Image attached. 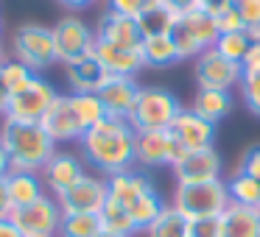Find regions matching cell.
<instances>
[{
  "label": "cell",
  "instance_id": "6da1fadb",
  "mask_svg": "<svg viewBox=\"0 0 260 237\" xmlns=\"http://www.w3.org/2000/svg\"><path fill=\"white\" fill-rule=\"evenodd\" d=\"M135 137L137 131L132 129L129 120L104 117L90 131H84V137L79 140L81 159L107 179L132 170L135 168Z\"/></svg>",
  "mask_w": 260,
  "mask_h": 237
},
{
  "label": "cell",
  "instance_id": "7a4b0ae2",
  "mask_svg": "<svg viewBox=\"0 0 260 237\" xmlns=\"http://www.w3.org/2000/svg\"><path fill=\"white\" fill-rule=\"evenodd\" d=\"M0 142L9 153L12 170H31L42 173L51 156L56 153V142L51 140L42 123H23V120H6L0 126Z\"/></svg>",
  "mask_w": 260,
  "mask_h": 237
},
{
  "label": "cell",
  "instance_id": "3957f363",
  "mask_svg": "<svg viewBox=\"0 0 260 237\" xmlns=\"http://www.w3.org/2000/svg\"><path fill=\"white\" fill-rule=\"evenodd\" d=\"M230 190L224 179L199 181V184H176L171 207L179 209L187 220L193 218H221L230 207Z\"/></svg>",
  "mask_w": 260,
  "mask_h": 237
},
{
  "label": "cell",
  "instance_id": "277c9868",
  "mask_svg": "<svg viewBox=\"0 0 260 237\" xmlns=\"http://www.w3.org/2000/svg\"><path fill=\"white\" fill-rule=\"evenodd\" d=\"M182 101L165 87H143L137 103L129 114V123L135 131H159L171 129L176 117L182 112Z\"/></svg>",
  "mask_w": 260,
  "mask_h": 237
},
{
  "label": "cell",
  "instance_id": "5b68a950",
  "mask_svg": "<svg viewBox=\"0 0 260 237\" xmlns=\"http://www.w3.org/2000/svg\"><path fill=\"white\" fill-rule=\"evenodd\" d=\"M12 53L17 62H23L37 75L56 64V45H53V31L40 23H25L12 36Z\"/></svg>",
  "mask_w": 260,
  "mask_h": 237
},
{
  "label": "cell",
  "instance_id": "8992f818",
  "mask_svg": "<svg viewBox=\"0 0 260 237\" xmlns=\"http://www.w3.org/2000/svg\"><path fill=\"white\" fill-rule=\"evenodd\" d=\"M171 36H174V45L179 51V59H196L199 53L213 48L221 34H218V25H215V17L204 14L202 9H193L187 14H179Z\"/></svg>",
  "mask_w": 260,
  "mask_h": 237
},
{
  "label": "cell",
  "instance_id": "52a82bcc",
  "mask_svg": "<svg viewBox=\"0 0 260 237\" xmlns=\"http://www.w3.org/2000/svg\"><path fill=\"white\" fill-rule=\"evenodd\" d=\"M59 92L56 87L51 84L42 75H34L31 84L25 87L23 92L9 98V106L3 112L6 120H23V123H42V117L48 114V109L56 103Z\"/></svg>",
  "mask_w": 260,
  "mask_h": 237
},
{
  "label": "cell",
  "instance_id": "ba28073f",
  "mask_svg": "<svg viewBox=\"0 0 260 237\" xmlns=\"http://www.w3.org/2000/svg\"><path fill=\"white\" fill-rule=\"evenodd\" d=\"M193 62H196L193 64V78H196L199 90H226V92H232V87H241L243 64L221 56L215 48H207V51L199 53Z\"/></svg>",
  "mask_w": 260,
  "mask_h": 237
},
{
  "label": "cell",
  "instance_id": "9c48e42d",
  "mask_svg": "<svg viewBox=\"0 0 260 237\" xmlns=\"http://www.w3.org/2000/svg\"><path fill=\"white\" fill-rule=\"evenodd\" d=\"M62 207L53 195H42L40 201L20 207L12 212V220L23 237H59V226H62Z\"/></svg>",
  "mask_w": 260,
  "mask_h": 237
},
{
  "label": "cell",
  "instance_id": "30bf717a",
  "mask_svg": "<svg viewBox=\"0 0 260 237\" xmlns=\"http://www.w3.org/2000/svg\"><path fill=\"white\" fill-rule=\"evenodd\" d=\"M51 31H53V45H56V59L62 64L76 62L81 56H90L92 48H95V28H90L76 14L62 17Z\"/></svg>",
  "mask_w": 260,
  "mask_h": 237
},
{
  "label": "cell",
  "instance_id": "8fae6325",
  "mask_svg": "<svg viewBox=\"0 0 260 237\" xmlns=\"http://www.w3.org/2000/svg\"><path fill=\"white\" fill-rule=\"evenodd\" d=\"M182 156V148L171 137L168 129L159 131H137L135 137V165L140 168H174Z\"/></svg>",
  "mask_w": 260,
  "mask_h": 237
},
{
  "label": "cell",
  "instance_id": "7c38bea8",
  "mask_svg": "<svg viewBox=\"0 0 260 237\" xmlns=\"http://www.w3.org/2000/svg\"><path fill=\"white\" fill-rule=\"evenodd\" d=\"M109 198V187L104 176H90L87 173L84 179H79L70 190H64L62 195H56L62 212H90L98 215L104 209Z\"/></svg>",
  "mask_w": 260,
  "mask_h": 237
},
{
  "label": "cell",
  "instance_id": "4fadbf2b",
  "mask_svg": "<svg viewBox=\"0 0 260 237\" xmlns=\"http://www.w3.org/2000/svg\"><path fill=\"white\" fill-rule=\"evenodd\" d=\"M176 184H199V181L221 179V156L215 148H202V151H182V156L174 162Z\"/></svg>",
  "mask_w": 260,
  "mask_h": 237
},
{
  "label": "cell",
  "instance_id": "5bb4252c",
  "mask_svg": "<svg viewBox=\"0 0 260 237\" xmlns=\"http://www.w3.org/2000/svg\"><path fill=\"white\" fill-rule=\"evenodd\" d=\"M140 90H143V87L137 84V78H129V75H109L95 95L101 98L104 109H107V117L129 120V114H132V109H135V103H137Z\"/></svg>",
  "mask_w": 260,
  "mask_h": 237
},
{
  "label": "cell",
  "instance_id": "9a60e30c",
  "mask_svg": "<svg viewBox=\"0 0 260 237\" xmlns=\"http://www.w3.org/2000/svg\"><path fill=\"white\" fill-rule=\"evenodd\" d=\"M40 176H42V181H45V190H51V195L56 198V195H62L64 190H70L79 179H84L87 168H84V159L81 156L56 148V153H53L51 162L42 168Z\"/></svg>",
  "mask_w": 260,
  "mask_h": 237
},
{
  "label": "cell",
  "instance_id": "2e32d148",
  "mask_svg": "<svg viewBox=\"0 0 260 237\" xmlns=\"http://www.w3.org/2000/svg\"><path fill=\"white\" fill-rule=\"evenodd\" d=\"M171 137L176 140V145L182 151H202V148H213L215 140V126L207 123L204 117H199L190 109H182L179 117L171 123Z\"/></svg>",
  "mask_w": 260,
  "mask_h": 237
},
{
  "label": "cell",
  "instance_id": "e0dca14e",
  "mask_svg": "<svg viewBox=\"0 0 260 237\" xmlns=\"http://www.w3.org/2000/svg\"><path fill=\"white\" fill-rule=\"evenodd\" d=\"M42 129L51 134V140L56 145L59 142H79L84 137V126L79 123L68 95H59L56 103L48 109V114L42 117Z\"/></svg>",
  "mask_w": 260,
  "mask_h": 237
},
{
  "label": "cell",
  "instance_id": "ac0fdd59",
  "mask_svg": "<svg viewBox=\"0 0 260 237\" xmlns=\"http://www.w3.org/2000/svg\"><path fill=\"white\" fill-rule=\"evenodd\" d=\"M92 56L104 64V70H107L109 75H129V78H135V75L146 67L140 48H120V45H109V42L95 40Z\"/></svg>",
  "mask_w": 260,
  "mask_h": 237
},
{
  "label": "cell",
  "instance_id": "d6986e66",
  "mask_svg": "<svg viewBox=\"0 0 260 237\" xmlns=\"http://www.w3.org/2000/svg\"><path fill=\"white\" fill-rule=\"evenodd\" d=\"M95 40L109 42V45H120V48H140L143 45V34H140L137 20L123 17L118 12H109V9L98 20Z\"/></svg>",
  "mask_w": 260,
  "mask_h": 237
},
{
  "label": "cell",
  "instance_id": "ffe728a7",
  "mask_svg": "<svg viewBox=\"0 0 260 237\" xmlns=\"http://www.w3.org/2000/svg\"><path fill=\"white\" fill-rule=\"evenodd\" d=\"M107 187H109V198H112V201H118L126 212H129V207H132V204H137L143 195H148L151 190H157V187H154V181L148 179L143 170H137V168L109 176Z\"/></svg>",
  "mask_w": 260,
  "mask_h": 237
},
{
  "label": "cell",
  "instance_id": "44dd1931",
  "mask_svg": "<svg viewBox=\"0 0 260 237\" xmlns=\"http://www.w3.org/2000/svg\"><path fill=\"white\" fill-rule=\"evenodd\" d=\"M107 78H109V73L104 70V64L92 53L64 64V81H68L70 92H98Z\"/></svg>",
  "mask_w": 260,
  "mask_h": 237
},
{
  "label": "cell",
  "instance_id": "7402d4cb",
  "mask_svg": "<svg viewBox=\"0 0 260 237\" xmlns=\"http://www.w3.org/2000/svg\"><path fill=\"white\" fill-rule=\"evenodd\" d=\"M3 181H6V190H9V198H12L14 209L28 207V204L40 201L42 195H48L42 176L31 173V170H9Z\"/></svg>",
  "mask_w": 260,
  "mask_h": 237
},
{
  "label": "cell",
  "instance_id": "603a6c76",
  "mask_svg": "<svg viewBox=\"0 0 260 237\" xmlns=\"http://www.w3.org/2000/svg\"><path fill=\"white\" fill-rule=\"evenodd\" d=\"M221 237H260V209L230 204L221 215Z\"/></svg>",
  "mask_w": 260,
  "mask_h": 237
},
{
  "label": "cell",
  "instance_id": "cb8c5ba5",
  "mask_svg": "<svg viewBox=\"0 0 260 237\" xmlns=\"http://www.w3.org/2000/svg\"><path fill=\"white\" fill-rule=\"evenodd\" d=\"M190 112H196L199 117H204L207 123H218L232 112V92L226 90H196L190 101Z\"/></svg>",
  "mask_w": 260,
  "mask_h": 237
},
{
  "label": "cell",
  "instance_id": "d4e9b609",
  "mask_svg": "<svg viewBox=\"0 0 260 237\" xmlns=\"http://www.w3.org/2000/svg\"><path fill=\"white\" fill-rule=\"evenodd\" d=\"M140 51H143V62H146V67H171V64L182 62L171 34L168 36H148V40H143Z\"/></svg>",
  "mask_w": 260,
  "mask_h": 237
},
{
  "label": "cell",
  "instance_id": "484cf974",
  "mask_svg": "<svg viewBox=\"0 0 260 237\" xmlns=\"http://www.w3.org/2000/svg\"><path fill=\"white\" fill-rule=\"evenodd\" d=\"M176 20H179V14L171 12L165 3H159V6L148 9L146 14H140V17H137V25H140L143 40H148V36H168L171 31L176 28Z\"/></svg>",
  "mask_w": 260,
  "mask_h": 237
},
{
  "label": "cell",
  "instance_id": "4316f807",
  "mask_svg": "<svg viewBox=\"0 0 260 237\" xmlns=\"http://www.w3.org/2000/svg\"><path fill=\"white\" fill-rule=\"evenodd\" d=\"M68 98H70V106H73L79 123L84 126V131H90L95 123H101L107 117V109H104L101 98L95 92H70Z\"/></svg>",
  "mask_w": 260,
  "mask_h": 237
},
{
  "label": "cell",
  "instance_id": "83f0119b",
  "mask_svg": "<svg viewBox=\"0 0 260 237\" xmlns=\"http://www.w3.org/2000/svg\"><path fill=\"white\" fill-rule=\"evenodd\" d=\"M104 231L101 215L90 212H64L62 226H59V237H98Z\"/></svg>",
  "mask_w": 260,
  "mask_h": 237
},
{
  "label": "cell",
  "instance_id": "f1b7e54d",
  "mask_svg": "<svg viewBox=\"0 0 260 237\" xmlns=\"http://www.w3.org/2000/svg\"><path fill=\"white\" fill-rule=\"evenodd\" d=\"M146 237H187V218L179 209L165 204V209L157 215V220L146 229Z\"/></svg>",
  "mask_w": 260,
  "mask_h": 237
},
{
  "label": "cell",
  "instance_id": "f546056e",
  "mask_svg": "<svg viewBox=\"0 0 260 237\" xmlns=\"http://www.w3.org/2000/svg\"><path fill=\"white\" fill-rule=\"evenodd\" d=\"M98 215H101V226L107 231H112V234H120V237H135L137 234V226H135V220H132V215L126 212L118 201H112V198H107V204H104V209Z\"/></svg>",
  "mask_w": 260,
  "mask_h": 237
},
{
  "label": "cell",
  "instance_id": "4dcf8cb0",
  "mask_svg": "<svg viewBox=\"0 0 260 237\" xmlns=\"http://www.w3.org/2000/svg\"><path fill=\"white\" fill-rule=\"evenodd\" d=\"M226 190H230V201L232 204L260 209V184L252 179V176L235 170V173H232V179L226 181Z\"/></svg>",
  "mask_w": 260,
  "mask_h": 237
},
{
  "label": "cell",
  "instance_id": "1f68e13d",
  "mask_svg": "<svg viewBox=\"0 0 260 237\" xmlns=\"http://www.w3.org/2000/svg\"><path fill=\"white\" fill-rule=\"evenodd\" d=\"M165 209V201H162V195H159L157 190H151L148 195H143L137 204H132L129 207V215H132V220H135V226H137V231H146L148 226L157 220V215Z\"/></svg>",
  "mask_w": 260,
  "mask_h": 237
},
{
  "label": "cell",
  "instance_id": "d6a6232c",
  "mask_svg": "<svg viewBox=\"0 0 260 237\" xmlns=\"http://www.w3.org/2000/svg\"><path fill=\"white\" fill-rule=\"evenodd\" d=\"M34 70H28L23 62H17V59H6V62L0 64V78H3V84H6L9 95H17V92H23L25 87L31 84V78H34Z\"/></svg>",
  "mask_w": 260,
  "mask_h": 237
},
{
  "label": "cell",
  "instance_id": "836d02e7",
  "mask_svg": "<svg viewBox=\"0 0 260 237\" xmlns=\"http://www.w3.org/2000/svg\"><path fill=\"white\" fill-rule=\"evenodd\" d=\"M213 48L221 53V56L232 59V62H238V64H243L249 48H252V40H249L246 31H235V34H221L218 42H215Z\"/></svg>",
  "mask_w": 260,
  "mask_h": 237
},
{
  "label": "cell",
  "instance_id": "e575fe53",
  "mask_svg": "<svg viewBox=\"0 0 260 237\" xmlns=\"http://www.w3.org/2000/svg\"><path fill=\"white\" fill-rule=\"evenodd\" d=\"M159 3H162V0H107L109 12H118V14L132 17V20H137L140 14H146L148 9L159 6Z\"/></svg>",
  "mask_w": 260,
  "mask_h": 237
},
{
  "label": "cell",
  "instance_id": "d590c367",
  "mask_svg": "<svg viewBox=\"0 0 260 237\" xmlns=\"http://www.w3.org/2000/svg\"><path fill=\"white\" fill-rule=\"evenodd\" d=\"M241 98H243V103H246L249 112L260 117V75L243 73V78H241Z\"/></svg>",
  "mask_w": 260,
  "mask_h": 237
},
{
  "label": "cell",
  "instance_id": "8d00e7d4",
  "mask_svg": "<svg viewBox=\"0 0 260 237\" xmlns=\"http://www.w3.org/2000/svg\"><path fill=\"white\" fill-rule=\"evenodd\" d=\"M187 237H221V218L187 220Z\"/></svg>",
  "mask_w": 260,
  "mask_h": 237
},
{
  "label": "cell",
  "instance_id": "74e56055",
  "mask_svg": "<svg viewBox=\"0 0 260 237\" xmlns=\"http://www.w3.org/2000/svg\"><path fill=\"white\" fill-rule=\"evenodd\" d=\"M232 6H235L238 14H241V20H243V25H246V31L260 28V0H235Z\"/></svg>",
  "mask_w": 260,
  "mask_h": 237
},
{
  "label": "cell",
  "instance_id": "f35d334b",
  "mask_svg": "<svg viewBox=\"0 0 260 237\" xmlns=\"http://www.w3.org/2000/svg\"><path fill=\"white\" fill-rule=\"evenodd\" d=\"M215 25H218V34H235V31H246V25H243L241 14L235 12V6L226 9L224 14H218V17H215Z\"/></svg>",
  "mask_w": 260,
  "mask_h": 237
},
{
  "label": "cell",
  "instance_id": "ab89813d",
  "mask_svg": "<svg viewBox=\"0 0 260 237\" xmlns=\"http://www.w3.org/2000/svg\"><path fill=\"white\" fill-rule=\"evenodd\" d=\"M238 170H241V173H246V176H252V179L260 184V145H252L246 153H243Z\"/></svg>",
  "mask_w": 260,
  "mask_h": 237
},
{
  "label": "cell",
  "instance_id": "60d3db41",
  "mask_svg": "<svg viewBox=\"0 0 260 237\" xmlns=\"http://www.w3.org/2000/svg\"><path fill=\"white\" fill-rule=\"evenodd\" d=\"M232 3H235V0H199V9H202L204 14H210V17H218L226 9H232Z\"/></svg>",
  "mask_w": 260,
  "mask_h": 237
},
{
  "label": "cell",
  "instance_id": "b9f144b4",
  "mask_svg": "<svg viewBox=\"0 0 260 237\" xmlns=\"http://www.w3.org/2000/svg\"><path fill=\"white\" fill-rule=\"evenodd\" d=\"M14 212V204L9 198V190H6V181L0 179V220H9Z\"/></svg>",
  "mask_w": 260,
  "mask_h": 237
},
{
  "label": "cell",
  "instance_id": "7bdbcfd3",
  "mask_svg": "<svg viewBox=\"0 0 260 237\" xmlns=\"http://www.w3.org/2000/svg\"><path fill=\"white\" fill-rule=\"evenodd\" d=\"M162 3L176 14H187V12H193V9H199V0H162Z\"/></svg>",
  "mask_w": 260,
  "mask_h": 237
},
{
  "label": "cell",
  "instance_id": "ee69618b",
  "mask_svg": "<svg viewBox=\"0 0 260 237\" xmlns=\"http://www.w3.org/2000/svg\"><path fill=\"white\" fill-rule=\"evenodd\" d=\"M0 237H23V231L14 226V220H0Z\"/></svg>",
  "mask_w": 260,
  "mask_h": 237
},
{
  "label": "cell",
  "instance_id": "f6af8a7d",
  "mask_svg": "<svg viewBox=\"0 0 260 237\" xmlns=\"http://www.w3.org/2000/svg\"><path fill=\"white\" fill-rule=\"evenodd\" d=\"M64 9H70V12H81V9H90L95 0H59Z\"/></svg>",
  "mask_w": 260,
  "mask_h": 237
},
{
  "label": "cell",
  "instance_id": "bcb514c9",
  "mask_svg": "<svg viewBox=\"0 0 260 237\" xmlns=\"http://www.w3.org/2000/svg\"><path fill=\"white\" fill-rule=\"evenodd\" d=\"M9 170H12V162H9V153L3 148V142H0V179H6Z\"/></svg>",
  "mask_w": 260,
  "mask_h": 237
},
{
  "label": "cell",
  "instance_id": "7dc6e473",
  "mask_svg": "<svg viewBox=\"0 0 260 237\" xmlns=\"http://www.w3.org/2000/svg\"><path fill=\"white\" fill-rule=\"evenodd\" d=\"M9 90H6V84H3V78H0V114L6 112V106H9Z\"/></svg>",
  "mask_w": 260,
  "mask_h": 237
},
{
  "label": "cell",
  "instance_id": "c3c4849f",
  "mask_svg": "<svg viewBox=\"0 0 260 237\" xmlns=\"http://www.w3.org/2000/svg\"><path fill=\"white\" fill-rule=\"evenodd\" d=\"M243 73H249V75H260V64H254L252 70H243Z\"/></svg>",
  "mask_w": 260,
  "mask_h": 237
},
{
  "label": "cell",
  "instance_id": "681fc988",
  "mask_svg": "<svg viewBox=\"0 0 260 237\" xmlns=\"http://www.w3.org/2000/svg\"><path fill=\"white\" fill-rule=\"evenodd\" d=\"M6 62V51H3V42H0V64Z\"/></svg>",
  "mask_w": 260,
  "mask_h": 237
},
{
  "label": "cell",
  "instance_id": "f907efd6",
  "mask_svg": "<svg viewBox=\"0 0 260 237\" xmlns=\"http://www.w3.org/2000/svg\"><path fill=\"white\" fill-rule=\"evenodd\" d=\"M98 237H120V234H112V231H107V229H104V231H101V234H98Z\"/></svg>",
  "mask_w": 260,
  "mask_h": 237
},
{
  "label": "cell",
  "instance_id": "816d5d0a",
  "mask_svg": "<svg viewBox=\"0 0 260 237\" xmlns=\"http://www.w3.org/2000/svg\"><path fill=\"white\" fill-rule=\"evenodd\" d=\"M0 31H3V12H0Z\"/></svg>",
  "mask_w": 260,
  "mask_h": 237
}]
</instances>
